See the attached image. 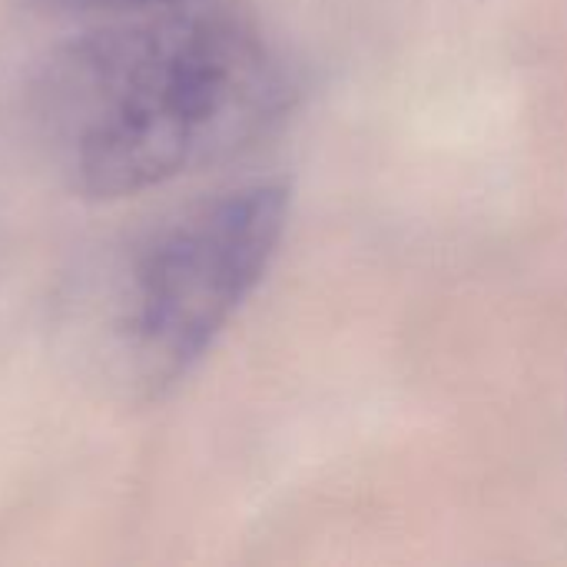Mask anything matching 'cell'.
Wrapping results in <instances>:
<instances>
[{"label": "cell", "mask_w": 567, "mask_h": 567, "mask_svg": "<svg viewBox=\"0 0 567 567\" xmlns=\"http://www.w3.org/2000/svg\"><path fill=\"white\" fill-rule=\"evenodd\" d=\"M289 93L276 47L246 10L186 0L56 47L33 83V120L73 193L120 199L246 150L276 126Z\"/></svg>", "instance_id": "1"}, {"label": "cell", "mask_w": 567, "mask_h": 567, "mask_svg": "<svg viewBox=\"0 0 567 567\" xmlns=\"http://www.w3.org/2000/svg\"><path fill=\"white\" fill-rule=\"evenodd\" d=\"M50 10H66V13H90V10H113V13H140V10H156V7H173L186 0H33Z\"/></svg>", "instance_id": "3"}, {"label": "cell", "mask_w": 567, "mask_h": 567, "mask_svg": "<svg viewBox=\"0 0 567 567\" xmlns=\"http://www.w3.org/2000/svg\"><path fill=\"white\" fill-rule=\"evenodd\" d=\"M289 219V186L243 183L150 229L110 302L113 359L146 392L179 382L223 336L272 266Z\"/></svg>", "instance_id": "2"}]
</instances>
